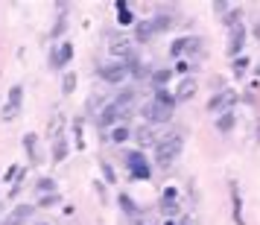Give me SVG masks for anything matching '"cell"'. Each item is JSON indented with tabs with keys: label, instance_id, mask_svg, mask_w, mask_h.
I'll return each mask as SVG.
<instances>
[{
	"label": "cell",
	"instance_id": "1",
	"mask_svg": "<svg viewBox=\"0 0 260 225\" xmlns=\"http://www.w3.org/2000/svg\"><path fill=\"white\" fill-rule=\"evenodd\" d=\"M181 146H184V138L181 135H170L164 141L155 143V155H158V167H170L181 155Z\"/></svg>",
	"mask_w": 260,
	"mask_h": 225
},
{
	"label": "cell",
	"instance_id": "2",
	"mask_svg": "<svg viewBox=\"0 0 260 225\" xmlns=\"http://www.w3.org/2000/svg\"><path fill=\"white\" fill-rule=\"evenodd\" d=\"M21 106H24V88H21V85H12V88H9V97H6V106L0 111V120H3V123H12V120L21 114Z\"/></svg>",
	"mask_w": 260,
	"mask_h": 225
},
{
	"label": "cell",
	"instance_id": "3",
	"mask_svg": "<svg viewBox=\"0 0 260 225\" xmlns=\"http://www.w3.org/2000/svg\"><path fill=\"white\" fill-rule=\"evenodd\" d=\"M126 167L132 170L135 178H152V170H149V161L143 158V152H126Z\"/></svg>",
	"mask_w": 260,
	"mask_h": 225
},
{
	"label": "cell",
	"instance_id": "4",
	"mask_svg": "<svg viewBox=\"0 0 260 225\" xmlns=\"http://www.w3.org/2000/svg\"><path fill=\"white\" fill-rule=\"evenodd\" d=\"M126 117H129V114H126V111H120V106L114 103V100H111V103H108V106L103 108V111H100L96 123H100L103 129H108V126H117L120 120H126Z\"/></svg>",
	"mask_w": 260,
	"mask_h": 225
},
{
	"label": "cell",
	"instance_id": "5",
	"mask_svg": "<svg viewBox=\"0 0 260 225\" xmlns=\"http://www.w3.org/2000/svg\"><path fill=\"white\" fill-rule=\"evenodd\" d=\"M96 71H100V76H103L106 82H111V85H120L126 76H129V68L120 65V61H114V65H100Z\"/></svg>",
	"mask_w": 260,
	"mask_h": 225
},
{
	"label": "cell",
	"instance_id": "6",
	"mask_svg": "<svg viewBox=\"0 0 260 225\" xmlns=\"http://www.w3.org/2000/svg\"><path fill=\"white\" fill-rule=\"evenodd\" d=\"M237 103V94L234 91H219L216 97H211V103H208V111L211 114H219V111H231V106Z\"/></svg>",
	"mask_w": 260,
	"mask_h": 225
},
{
	"label": "cell",
	"instance_id": "7",
	"mask_svg": "<svg viewBox=\"0 0 260 225\" xmlns=\"http://www.w3.org/2000/svg\"><path fill=\"white\" fill-rule=\"evenodd\" d=\"M170 114H173V111L161 108L158 103H152V100L143 106V120H146V123H152V126H158V123H167V120H170Z\"/></svg>",
	"mask_w": 260,
	"mask_h": 225
},
{
	"label": "cell",
	"instance_id": "8",
	"mask_svg": "<svg viewBox=\"0 0 260 225\" xmlns=\"http://www.w3.org/2000/svg\"><path fill=\"white\" fill-rule=\"evenodd\" d=\"M71 59H73V44L71 41H64V44L56 50V56H50V65H53V68H64Z\"/></svg>",
	"mask_w": 260,
	"mask_h": 225
},
{
	"label": "cell",
	"instance_id": "9",
	"mask_svg": "<svg viewBox=\"0 0 260 225\" xmlns=\"http://www.w3.org/2000/svg\"><path fill=\"white\" fill-rule=\"evenodd\" d=\"M196 88H199V82L193 79V76H184L181 79V85H178V91L173 97H176V103H181V100H190V97L196 94Z\"/></svg>",
	"mask_w": 260,
	"mask_h": 225
},
{
	"label": "cell",
	"instance_id": "10",
	"mask_svg": "<svg viewBox=\"0 0 260 225\" xmlns=\"http://www.w3.org/2000/svg\"><path fill=\"white\" fill-rule=\"evenodd\" d=\"M29 213H32V205H18V208L6 216V222H3V225H21Z\"/></svg>",
	"mask_w": 260,
	"mask_h": 225
},
{
	"label": "cell",
	"instance_id": "11",
	"mask_svg": "<svg viewBox=\"0 0 260 225\" xmlns=\"http://www.w3.org/2000/svg\"><path fill=\"white\" fill-rule=\"evenodd\" d=\"M243 41H246V33H243V26H234V33H231V41H228V53L237 56L240 50H243Z\"/></svg>",
	"mask_w": 260,
	"mask_h": 225
},
{
	"label": "cell",
	"instance_id": "12",
	"mask_svg": "<svg viewBox=\"0 0 260 225\" xmlns=\"http://www.w3.org/2000/svg\"><path fill=\"white\" fill-rule=\"evenodd\" d=\"M152 103H158V106L167 108V111H173V108H176V97L170 94V91H164V88H158V91H155V100H152Z\"/></svg>",
	"mask_w": 260,
	"mask_h": 225
},
{
	"label": "cell",
	"instance_id": "13",
	"mask_svg": "<svg viewBox=\"0 0 260 225\" xmlns=\"http://www.w3.org/2000/svg\"><path fill=\"white\" fill-rule=\"evenodd\" d=\"M111 53H114V56H126V59H135V56H132V44L126 41V38H117V41L111 44Z\"/></svg>",
	"mask_w": 260,
	"mask_h": 225
},
{
	"label": "cell",
	"instance_id": "14",
	"mask_svg": "<svg viewBox=\"0 0 260 225\" xmlns=\"http://www.w3.org/2000/svg\"><path fill=\"white\" fill-rule=\"evenodd\" d=\"M176 196H178L176 187H167V190H164V196H161V202H164V211L176 213Z\"/></svg>",
	"mask_w": 260,
	"mask_h": 225
},
{
	"label": "cell",
	"instance_id": "15",
	"mask_svg": "<svg viewBox=\"0 0 260 225\" xmlns=\"http://www.w3.org/2000/svg\"><path fill=\"white\" fill-rule=\"evenodd\" d=\"M138 41H149V38L155 36V26H152V21H143V24H138Z\"/></svg>",
	"mask_w": 260,
	"mask_h": 225
},
{
	"label": "cell",
	"instance_id": "16",
	"mask_svg": "<svg viewBox=\"0 0 260 225\" xmlns=\"http://www.w3.org/2000/svg\"><path fill=\"white\" fill-rule=\"evenodd\" d=\"M114 6H117V21L123 26L126 24H132V12H129V3H126V0H120V3H114Z\"/></svg>",
	"mask_w": 260,
	"mask_h": 225
},
{
	"label": "cell",
	"instance_id": "17",
	"mask_svg": "<svg viewBox=\"0 0 260 225\" xmlns=\"http://www.w3.org/2000/svg\"><path fill=\"white\" fill-rule=\"evenodd\" d=\"M216 129H219V132H231V129H234V114H231V111L219 114V117H216Z\"/></svg>",
	"mask_w": 260,
	"mask_h": 225
},
{
	"label": "cell",
	"instance_id": "18",
	"mask_svg": "<svg viewBox=\"0 0 260 225\" xmlns=\"http://www.w3.org/2000/svg\"><path fill=\"white\" fill-rule=\"evenodd\" d=\"M129 135H132V132L126 129V126H114V129H111V141H114V143H126V141H129Z\"/></svg>",
	"mask_w": 260,
	"mask_h": 225
},
{
	"label": "cell",
	"instance_id": "19",
	"mask_svg": "<svg viewBox=\"0 0 260 225\" xmlns=\"http://www.w3.org/2000/svg\"><path fill=\"white\" fill-rule=\"evenodd\" d=\"M36 143H38V138L32 135V132H29V135L24 138V149L29 152V158H32V161H38V155H36Z\"/></svg>",
	"mask_w": 260,
	"mask_h": 225
},
{
	"label": "cell",
	"instance_id": "20",
	"mask_svg": "<svg viewBox=\"0 0 260 225\" xmlns=\"http://www.w3.org/2000/svg\"><path fill=\"white\" fill-rule=\"evenodd\" d=\"M64 155H68V143H64V138H59L56 146H53V158L56 161H64Z\"/></svg>",
	"mask_w": 260,
	"mask_h": 225
},
{
	"label": "cell",
	"instance_id": "21",
	"mask_svg": "<svg viewBox=\"0 0 260 225\" xmlns=\"http://www.w3.org/2000/svg\"><path fill=\"white\" fill-rule=\"evenodd\" d=\"M170 76H173L170 71H155V73H152V82L158 85V88H164V85L170 82Z\"/></svg>",
	"mask_w": 260,
	"mask_h": 225
},
{
	"label": "cell",
	"instance_id": "22",
	"mask_svg": "<svg viewBox=\"0 0 260 225\" xmlns=\"http://www.w3.org/2000/svg\"><path fill=\"white\" fill-rule=\"evenodd\" d=\"M73 88H76V76H73V73H64V79H61V94H71Z\"/></svg>",
	"mask_w": 260,
	"mask_h": 225
},
{
	"label": "cell",
	"instance_id": "23",
	"mask_svg": "<svg viewBox=\"0 0 260 225\" xmlns=\"http://www.w3.org/2000/svg\"><path fill=\"white\" fill-rule=\"evenodd\" d=\"M38 190H41V193H53V190H56V181H53V178H41V181H38Z\"/></svg>",
	"mask_w": 260,
	"mask_h": 225
},
{
	"label": "cell",
	"instance_id": "24",
	"mask_svg": "<svg viewBox=\"0 0 260 225\" xmlns=\"http://www.w3.org/2000/svg\"><path fill=\"white\" fill-rule=\"evenodd\" d=\"M120 205H123V208H126V211H129L132 216H135V213H138V208H135V205H132V199H129V196H123V193H120Z\"/></svg>",
	"mask_w": 260,
	"mask_h": 225
},
{
	"label": "cell",
	"instance_id": "25",
	"mask_svg": "<svg viewBox=\"0 0 260 225\" xmlns=\"http://www.w3.org/2000/svg\"><path fill=\"white\" fill-rule=\"evenodd\" d=\"M138 143H141V146H143V143H152V132L141 129V132H138Z\"/></svg>",
	"mask_w": 260,
	"mask_h": 225
},
{
	"label": "cell",
	"instance_id": "26",
	"mask_svg": "<svg viewBox=\"0 0 260 225\" xmlns=\"http://www.w3.org/2000/svg\"><path fill=\"white\" fill-rule=\"evenodd\" d=\"M103 170H106V181H114V170H111V164H103Z\"/></svg>",
	"mask_w": 260,
	"mask_h": 225
},
{
	"label": "cell",
	"instance_id": "27",
	"mask_svg": "<svg viewBox=\"0 0 260 225\" xmlns=\"http://www.w3.org/2000/svg\"><path fill=\"white\" fill-rule=\"evenodd\" d=\"M164 225H176V222H164Z\"/></svg>",
	"mask_w": 260,
	"mask_h": 225
},
{
	"label": "cell",
	"instance_id": "28",
	"mask_svg": "<svg viewBox=\"0 0 260 225\" xmlns=\"http://www.w3.org/2000/svg\"><path fill=\"white\" fill-rule=\"evenodd\" d=\"M257 141H260V129H257Z\"/></svg>",
	"mask_w": 260,
	"mask_h": 225
},
{
	"label": "cell",
	"instance_id": "29",
	"mask_svg": "<svg viewBox=\"0 0 260 225\" xmlns=\"http://www.w3.org/2000/svg\"><path fill=\"white\" fill-rule=\"evenodd\" d=\"M38 225H50V222H38Z\"/></svg>",
	"mask_w": 260,
	"mask_h": 225
},
{
	"label": "cell",
	"instance_id": "30",
	"mask_svg": "<svg viewBox=\"0 0 260 225\" xmlns=\"http://www.w3.org/2000/svg\"><path fill=\"white\" fill-rule=\"evenodd\" d=\"M181 225H187V222H181Z\"/></svg>",
	"mask_w": 260,
	"mask_h": 225
}]
</instances>
